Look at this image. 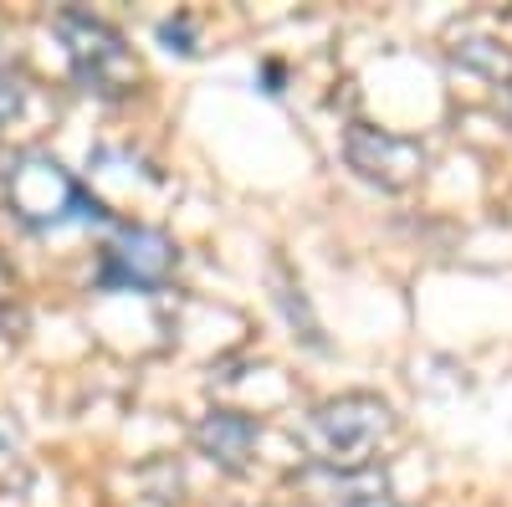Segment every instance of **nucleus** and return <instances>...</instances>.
<instances>
[{"label":"nucleus","mask_w":512,"mask_h":507,"mask_svg":"<svg viewBox=\"0 0 512 507\" xmlns=\"http://www.w3.org/2000/svg\"><path fill=\"white\" fill-rule=\"evenodd\" d=\"M159 41H169V52H195L190 47V21L180 16V21H164L159 26Z\"/></svg>","instance_id":"obj_9"},{"label":"nucleus","mask_w":512,"mask_h":507,"mask_svg":"<svg viewBox=\"0 0 512 507\" xmlns=\"http://www.w3.org/2000/svg\"><path fill=\"white\" fill-rule=\"evenodd\" d=\"M26 103V82L16 72H0V129H11V118L21 113Z\"/></svg>","instance_id":"obj_8"},{"label":"nucleus","mask_w":512,"mask_h":507,"mask_svg":"<svg viewBox=\"0 0 512 507\" xmlns=\"http://www.w3.org/2000/svg\"><path fill=\"white\" fill-rule=\"evenodd\" d=\"M175 277V241L154 226H118L103 241L98 287L108 292H154Z\"/></svg>","instance_id":"obj_4"},{"label":"nucleus","mask_w":512,"mask_h":507,"mask_svg":"<svg viewBox=\"0 0 512 507\" xmlns=\"http://www.w3.org/2000/svg\"><path fill=\"white\" fill-rule=\"evenodd\" d=\"M344 159L379 190H405L425 169V149L415 139H400L390 129H369V123H354L344 134Z\"/></svg>","instance_id":"obj_5"},{"label":"nucleus","mask_w":512,"mask_h":507,"mask_svg":"<svg viewBox=\"0 0 512 507\" xmlns=\"http://www.w3.org/2000/svg\"><path fill=\"white\" fill-rule=\"evenodd\" d=\"M195 446L216 461V467L241 472L251 446H256V420L251 415H236V410H210L200 426H195Z\"/></svg>","instance_id":"obj_6"},{"label":"nucleus","mask_w":512,"mask_h":507,"mask_svg":"<svg viewBox=\"0 0 512 507\" xmlns=\"http://www.w3.org/2000/svg\"><path fill=\"white\" fill-rule=\"evenodd\" d=\"M6 205L31 231H57L72 221H108L103 200L88 195V185L72 169H62L52 154H21L6 169Z\"/></svg>","instance_id":"obj_1"},{"label":"nucleus","mask_w":512,"mask_h":507,"mask_svg":"<svg viewBox=\"0 0 512 507\" xmlns=\"http://www.w3.org/2000/svg\"><path fill=\"white\" fill-rule=\"evenodd\" d=\"M57 41L67 52V67L72 77L82 82L88 93H103V98H123L139 88V62L128 52V41L93 11H57Z\"/></svg>","instance_id":"obj_3"},{"label":"nucleus","mask_w":512,"mask_h":507,"mask_svg":"<svg viewBox=\"0 0 512 507\" xmlns=\"http://www.w3.org/2000/svg\"><path fill=\"white\" fill-rule=\"evenodd\" d=\"M390 431L395 415L379 395H333L303 420V446L333 472H364Z\"/></svg>","instance_id":"obj_2"},{"label":"nucleus","mask_w":512,"mask_h":507,"mask_svg":"<svg viewBox=\"0 0 512 507\" xmlns=\"http://www.w3.org/2000/svg\"><path fill=\"white\" fill-rule=\"evenodd\" d=\"M451 57H456L461 67H477V72H487L492 82L512 77V57L497 47V41H482V36H466V41H456Z\"/></svg>","instance_id":"obj_7"},{"label":"nucleus","mask_w":512,"mask_h":507,"mask_svg":"<svg viewBox=\"0 0 512 507\" xmlns=\"http://www.w3.org/2000/svg\"><path fill=\"white\" fill-rule=\"evenodd\" d=\"M502 108H507V118H512V93H507V98H502Z\"/></svg>","instance_id":"obj_10"}]
</instances>
